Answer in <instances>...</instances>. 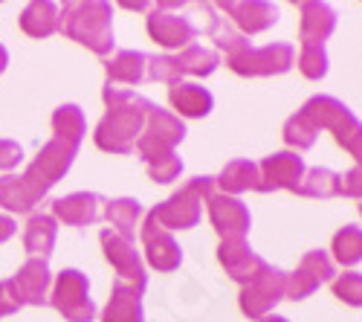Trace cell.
I'll return each mask as SVG.
<instances>
[{"label":"cell","instance_id":"cell-17","mask_svg":"<svg viewBox=\"0 0 362 322\" xmlns=\"http://www.w3.org/2000/svg\"><path fill=\"white\" fill-rule=\"evenodd\" d=\"M12 287L18 294L21 308L33 305V308H44L49 302V287H52V273L44 258H26L23 268L12 276Z\"/></svg>","mask_w":362,"mask_h":322},{"label":"cell","instance_id":"cell-41","mask_svg":"<svg viewBox=\"0 0 362 322\" xmlns=\"http://www.w3.org/2000/svg\"><path fill=\"white\" fill-rule=\"evenodd\" d=\"M6 64H9V52H6V47L0 44V73L6 70Z\"/></svg>","mask_w":362,"mask_h":322},{"label":"cell","instance_id":"cell-11","mask_svg":"<svg viewBox=\"0 0 362 322\" xmlns=\"http://www.w3.org/2000/svg\"><path fill=\"white\" fill-rule=\"evenodd\" d=\"M206 209H209V221H212L221 241L247 238V232L252 226V215H250L247 203L240 197H232V195H223V192H212L209 200H206Z\"/></svg>","mask_w":362,"mask_h":322},{"label":"cell","instance_id":"cell-15","mask_svg":"<svg viewBox=\"0 0 362 322\" xmlns=\"http://www.w3.org/2000/svg\"><path fill=\"white\" fill-rule=\"evenodd\" d=\"M142 247H145V258L148 265L160 270V273H171L177 270L180 265H183V250H180V244L174 241V236L168 229H163L151 215H145V224H142Z\"/></svg>","mask_w":362,"mask_h":322},{"label":"cell","instance_id":"cell-23","mask_svg":"<svg viewBox=\"0 0 362 322\" xmlns=\"http://www.w3.org/2000/svg\"><path fill=\"white\" fill-rule=\"evenodd\" d=\"M55 236H58V226H55V218L47 215V212H33L26 218V226H23V247L33 258H49L52 255V247H55Z\"/></svg>","mask_w":362,"mask_h":322},{"label":"cell","instance_id":"cell-19","mask_svg":"<svg viewBox=\"0 0 362 322\" xmlns=\"http://www.w3.org/2000/svg\"><path fill=\"white\" fill-rule=\"evenodd\" d=\"M105 215V197L96 192H73L52 200V218L67 226H90Z\"/></svg>","mask_w":362,"mask_h":322},{"label":"cell","instance_id":"cell-26","mask_svg":"<svg viewBox=\"0 0 362 322\" xmlns=\"http://www.w3.org/2000/svg\"><path fill=\"white\" fill-rule=\"evenodd\" d=\"M215 186H221L223 195H244V192H258V163L252 160H232L223 166L221 178L215 180Z\"/></svg>","mask_w":362,"mask_h":322},{"label":"cell","instance_id":"cell-37","mask_svg":"<svg viewBox=\"0 0 362 322\" xmlns=\"http://www.w3.org/2000/svg\"><path fill=\"white\" fill-rule=\"evenodd\" d=\"M339 195L362 200V166H354L351 171L339 174Z\"/></svg>","mask_w":362,"mask_h":322},{"label":"cell","instance_id":"cell-36","mask_svg":"<svg viewBox=\"0 0 362 322\" xmlns=\"http://www.w3.org/2000/svg\"><path fill=\"white\" fill-rule=\"evenodd\" d=\"M334 297L351 308H362V273H342L334 279Z\"/></svg>","mask_w":362,"mask_h":322},{"label":"cell","instance_id":"cell-7","mask_svg":"<svg viewBox=\"0 0 362 322\" xmlns=\"http://www.w3.org/2000/svg\"><path fill=\"white\" fill-rule=\"evenodd\" d=\"M49 305L67 322H93L96 305L90 299V282L81 270H62L52 282Z\"/></svg>","mask_w":362,"mask_h":322},{"label":"cell","instance_id":"cell-1","mask_svg":"<svg viewBox=\"0 0 362 322\" xmlns=\"http://www.w3.org/2000/svg\"><path fill=\"white\" fill-rule=\"evenodd\" d=\"M78 149L62 142V139H49L41 145L38 157L29 163V168L15 178H0V207L9 212H29L38 207V203L49 195V189L70 171L73 160H76Z\"/></svg>","mask_w":362,"mask_h":322},{"label":"cell","instance_id":"cell-14","mask_svg":"<svg viewBox=\"0 0 362 322\" xmlns=\"http://www.w3.org/2000/svg\"><path fill=\"white\" fill-rule=\"evenodd\" d=\"M334 279V261L325 250H310L301 255L298 268L287 273V299H308L316 294L319 284Z\"/></svg>","mask_w":362,"mask_h":322},{"label":"cell","instance_id":"cell-31","mask_svg":"<svg viewBox=\"0 0 362 322\" xmlns=\"http://www.w3.org/2000/svg\"><path fill=\"white\" fill-rule=\"evenodd\" d=\"M330 250H334V258L339 261V265L345 268H354L362 261V226H342L337 236H334V244H330Z\"/></svg>","mask_w":362,"mask_h":322},{"label":"cell","instance_id":"cell-33","mask_svg":"<svg viewBox=\"0 0 362 322\" xmlns=\"http://www.w3.org/2000/svg\"><path fill=\"white\" fill-rule=\"evenodd\" d=\"M296 67H298L301 76L310 79V81L325 79V76H327V52H325V47H316V44H298Z\"/></svg>","mask_w":362,"mask_h":322},{"label":"cell","instance_id":"cell-9","mask_svg":"<svg viewBox=\"0 0 362 322\" xmlns=\"http://www.w3.org/2000/svg\"><path fill=\"white\" fill-rule=\"evenodd\" d=\"M287 297V273L279 268H264L252 282L240 287V311L250 319H264Z\"/></svg>","mask_w":362,"mask_h":322},{"label":"cell","instance_id":"cell-3","mask_svg":"<svg viewBox=\"0 0 362 322\" xmlns=\"http://www.w3.org/2000/svg\"><path fill=\"white\" fill-rule=\"evenodd\" d=\"M212 38H215V47L221 52H226L229 70L238 76H281L296 62L293 44L279 41V44H267V47H252L247 35L235 33L226 23V18H223V26Z\"/></svg>","mask_w":362,"mask_h":322},{"label":"cell","instance_id":"cell-29","mask_svg":"<svg viewBox=\"0 0 362 322\" xmlns=\"http://www.w3.org/2000/svg\"><path fill=\"white\" fill-rule=\"evenodd\" d=\"M174 58H177L180 73L183 76H197V79L212 76L218 70V64H221V55L215 50L200 47V44H189L186 50H180Z\"/></svg>","mask_w":362,"mask_h":322},{"label":"cell","instance_id":"cell-12","mask_svg":"<svg viewBox=\"0 0 362 322\" xmlns=\"http://www.w3.org/2000/svg\"><path fill=\"white\" fill-rule=\"evenodd\" d=\"M174 9L177 4H157L148 15V35L165 50H186L197 38V26Z\"/></svg>","mask_w":362,"mask_h":322},{"label":"cell","instance_id":"cell-43","mask_svg":"<svg viewBox=\"0 0 362 322\" xmlns=\"http://www.w3.org/2000/svg\"><path fill=\"white\" fill-rule=\"evenodd\" d=\"M359 215H362V203H359Z\"/></svg>","mask_w":362,"mask_h":322},{"label":"cell","instance_id":"cell-27","mask_svg":"<svg viewBox=\"0 0 362 322\" xmlns=\"http://www.w3.org/2000/svg\"><path fill=\"white\" fill-rule=\"evenodd\" d=\"M110 224V232L122 236L128 241H134V229L142 218V203L136 197H116V200H105V215Z\"/></svg>","mask_w":362,"mask_h":322},{"label":"cell","instance_id":"cell-4","mask_svg":"<svg viewBox=\"0 0 362 322\" xmlns=\"http://www.w3.org/2000/svg\"><path fill=\"white\" fill-rule=\"evenodd\" d=\"M58 33H64L70 41L87 47L96 55H110L113 41V9L102 0H87V4H64L58 9Z\"/></svg>","mask_w":362,"mask_h":322},{"label":"cell","instance_id":"cell-39","mask_svg":"<svg viewBox=\"0 0 362 322\" xmlns=\"http://www.w3.org/2000/svg\"><path fill=\"white\" fill-rule=\"evenodd\" d=\"M18 311H21V302H18V294L12 287V279H4L0 282V316H9Z\"/></svg>","mask_w":362,"mask_h":322},{"label":"cell","instance_id":"cell-5","mask_svg":"<svg viewBox=\"0 0 362 322\" xmlns=\"http://www.w3.org/2000/svg\"><path fill=\"white\" fill-rule=\"evenodd\" d=\"M301 113L316 125V131H330L334 139L362 166V122L334 96H313L305 102Z\"/></svg>","mask_w":362,"mask_h":322},{"label":"cell","instance_id":"cell-10","mask_svg":"<svg viewBox=\"0 0 362 322\" xmlns=\"http://www.w3.org/2000/svg\"><path fill=\"white\" fill-rule=\"evenodd\" d=\"M102 250H105V258L110 261V268L116 270V282H122V284H131L136 287L139 294H145V287H148V273H145V265H142V258L134 247V241L122 238V236H116V232L110 229H102Z\"/></svg>","mask_w":362,"mask_h":322},{"label":"cell","instance_id":"cell-34","mask_svg":"<svg viewBox=\"0 0 362 322\" xmlns=\"http://www.w3.org/2000/svg\"><path fill=\"white\" fill-rule=\"evenodd\" d=\"M145 79H151V81H165V84H180V81H183V73H180L174 55H148Z\"/></svg>","mask_w":362,"mask_h":322},{"label":"cell","instance_id":"cell-32","mask_svg":"<svg viewBox=\"0 0 362 322\" xmlns=\"http://www.w3.org/2000/svg\"><path fill=\"white\" fill-rule=\"evenodd\" d=\"M316 137H319V131H316V125L308 120L305 113H293L290 120L284 122V142L290 145V149H296V154L298 151H308V149H313V142H316Z\"/></svg>","mask_w":362,"mask_h":322},{"label":"cell","instance_id":"cell-22","mask_svg":"<svg viewBox=\"0 0 362 322\" xmlns=\"http://www.w3.org/2000/svg\"><path fill=\"white\" fill-rule=\"evenodd\" d=\"M145 67H148V55L139 50H116L107 62H105V84H139L145 79Z\"/></svg>","mask_w":362,"mask_h":322},{"label":"cell","instance_id":"cell-13","mask_svg":"<svg viewBox=\"0 0 362 322\" xmlns=\"http://www.w3.org/2000/svg\"><path fill=\"white\" fill-rule=\"evenodd\" d=\"M305 160L296 151H279L258 163V192H296L301 178H305Z\"/></svg>","mask_w":362,"mask_h":322},{"label":"cell","instance_id":"cell-40","mask_svg":"<svg viewBox=\"0 0 362 322\" xmlns=\"http://www.w3.org/2000/svg\"><path fill=\"white\" fill-rule=\"evenodd\" d=\"M15 232H18V224H15L9 215H0V244L9 241V238L15 236Z\"/></svg>","mask_w":362,"mask_h":322},{"label":"cell","instance_id":"cell-20","mask_svg":"<svg viewBox=\"0 0 362 322\" xmlns=\"http://www.w3.org/2000/svg\"><path fill=\"white\" fill-rule=\"evenodd\" d=\"M337 29V12L327 4H298V44H316L325 41Z\"/></svg>","mask_w":362,"mask_h":322},{"label":"cell","instance_id":"cell-2","mask_svg":"<svg viewBox=\"0 0 362 322\" xmlns=\"http://www.w3.org/2000/svg\"><path fill=\"white\" fill-rule=\"evenodd\" d=\"M102 99L107 105V113L93 131L96 149L107 154H131L136 149V139L145 128V116L154 102H148L145 96L128 91V87L113 84H105Z\"/></svg>","mask_w":362,"mask_h":322},{"label":"cell","instance_id":"cell-24","mask_svg":"<svg viewBox=\"0 0 362 322\" xmlns=\"http://www.w3.org/2000/svg\"><path fill=\"white\" fill-rule=\"evenodd\" d=\"M102 322H145L142 294L131 284L116 282L113 294H110V302H107V308L102 314Z\"/></svg>","mask_w":362,"mask_h":322},{"label":"cell","instance_id":"cell-38","mask_svg":"<svg viewBox=\"0 0 362 322\" xmlns=\"http://www.w3.org/2000/svg\"><path fill=\"white\" fill-rule=\"evenodd\" d=\"M23 160V149L12 139H0V171H12Z\"/></svg>","mask_w":362,"mask_h":322},{"label":"cell","instance_id":"cell-21","mask_svg":"<svg viewBox=\"0 0 362 322\" xmlns=\"http://www.w3.org/2000/svg\"><path fill=\"white\" fill-rule=\"evenodd\" d=\"M168 102L180 116H189V120H200V116L212 113V108H215V96L209 93L203 84H194V81L171 84Z\"/></svg>","mask_w":362,"mask_h":322},{"label":"cell","instance_id":"cell-18","mask_svg":"<svg viewBox=\"0 0 362 322\" xmlns=\"http://www.w3.org/2000/svg\"><path fill=\"white\" fill-rule=\"evenodd\" d=\"M218 261L223 265V270L229 273V279H235L240 287H244L247 282H252V279L267 268V261L250 247L247 238L221 241V247H218Z\"/></svg>","mask_w":362,"mask_h":322},{"label":"cell","instance_id":"cell-42","mask_svg":"<svg viewBox=\"0 0 362 322\" xmlns=\"http://www.w3.org/2000/svg\"><path fill=\"white\" fill-rule=\"evenodd\" d=\"M261 322H287V319H284V316H276V314H269V316H264Z\"/></svg>","mask_w":362,"mask_h":322},{"label":"cell","instance_id":"cell-8","mask_svg":"<svg viewBox=\"0 0 362 322\" xmlns=\"http://www.w3.org/2000/svg\"><path fill=\"white\" fill-rule=\"evenodd\" d=\"M183 137H186V125L177 113L151 105L145 116V128L136 139V151L142 160H154L160 154H171L183 142Z\"/></svg>","mask_w":362,"mask_h":322},{"label":"cell","instance_id":"cell-25","mask_svg":"<svg viewBox=\"0 0 362 322\" xmlns=\"http://www.w3.org/2000/svg\"><path fill=\"white\" fill-rule=\"evenodd\" d=\"M58 6L49 0H35V4H26L21 12V29L29 38H49L58 33Z\"/></svg>","mask_w":362,"mask_h":322},{"label":"cell","instance_id":"cell-16","mask_svg":"<svg viewBox=\"0 0 362 322\" xmlns=\"http://www.w3.org/2000/svg\"><path fill=\"white\" fill-rule=\"evenodd\" d=\"M218 12L226 15V23H235V33L240 35H258L279 21V9L264 0H229L221 4Z\"/></svg>","mask_w":362,"mask_h":322},{"label":"cell","instance_id":"cell-30","mask_svg":"<svg viewBox=\"0 0 362 322\" xmlns=\"http://www.w3.org/2000/svg\"><path fill=\"white\" fill-rule=\"evenodd\" d=\"M296 195H301V197H337L339 195V171H330V168L305 171Z\"/></svg>","mask_w":362,"mask_h":322},{"label":"cell","instance_id":"cell-6","mask_svg":"<svg viewBox=\"0 0 362 322\" xmlns=\"http://www.w3.org/2000/svg\"><path fill=\"white\" fill-rule=\"evenodd\" d=\"M215 192V178H194L189 180L183 189H177L168 200L157 203L148 215L154 218L163 229L174 232V229H192L200 224L203 215V203L209 200V195Z\"/></svg>","mask_w":362,"mask_h":322},{"label":"cell","instance_id":"cell-35","mask_svg":"<svg viewBox=\"0 0 362 322\" xmlns=\"http://www.w3.org/2000/svg\"><path fill=\"white\" fill-rule=\"evenodd\" d=\"M145 166H148V174H151L154 183H174L180 174H183V160L177 157V151L160 154L154 160H145Z\"/></svg>","mask_w":362,"mask_h":322},{"label":"cell","instance_id":"cell-28","mask_svg":"<svg viewBox=\"0 0 362 322\" xmlns=\"http://www.w3.org/2000/svg\"><path fill=\"white\" fill-rule=\"evenodd\" d=\"M87 134V122L78 105H62L52 113V139H62L73 149H78Z\"/></svg>","mask_w":362,"mask_h":322}]
</instances>
